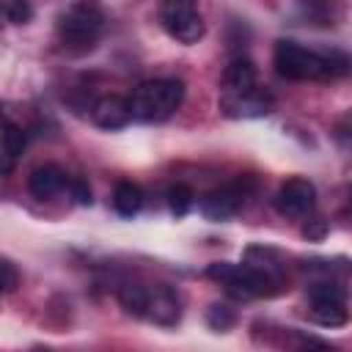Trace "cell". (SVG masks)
I'll return each instance as SVG.
<instances>
[{
    "mask_svg": "<svg viewBox=\"0 0 352 352\" xmlns=\"http://www.w3.org/2000/svg\"><path fill=\"white\" fill-rule=\"evenodd\" d=\"M275 69L286 80H336L352 69V58L341 50H308L292 38L275 44Z\"/></svg>",
    "mask_w": 352,
    "mask_h": 352,
    "instance_id": "6da1fadb",
    "label": "cell"
},
{
    "mask_svg": "<svg viewBox=\"0 0 352 352\" xmlns=\"http://www.w3.org/2000/svg\"><path fill=\"white\" fill-rule=\"evenodd\" d=\"M126 99L132 107V118H138L143 124H160V121H168L179 110V104L184 99V82L173 80V77L146 80Z\"/></svg>",
    "mask_w": 352,
    "mask_h": 352,
    "instance_id": "7a4b0ae2",
    "label": "cell"
},
{
    "mask_svg": "<svg viewBox=\"0 0 352 352\" xmlns=\"http://www.w3.org/2000/svg\"><path fill=\"white\" fill-rule=\"evenodd\" d=\"M102 28H104V14L88 3H74L58 14V36H60L63 47L72 52L91 50L96 44Z\"/></svg>",
    "mask_w": 352,
    "mask_h": 352,
    "instance_id": "3957f363",
    "label": "cell"
},
{
    "mask_svg": "<svg viewBox=\"0 0 352 352\" xmlns=\"http://www.w3.org/2000/svg\"><path fill=\"white\" fill-rule=\"evenodd\" d=\"M209 278L220 280L226 286L228 294L239 297V300H250V297H270L278 294L283 289V283L267 278L264 272L253 270L250 264H231V261H214L206 270Z\"/></svg>",
    "mask_w": 352,
    "mask_h": 352,
    "instance_id": "277c9868",
    "label": "cell"
},
{
    "mask_svg": "<svg viewBox=\"0 0 352 352\" xmlns=\"http://www.w3.org/2000/svg\"><path fill=\"white\" fill-rule=\"evenodd\" d=\"M160 25L179 44H195L206 33V25H204L198 8L192 3H184V0L162 3V8H160Z\"/></svg>",
    "mask_w": 352,
    "mask_h": 352,
    "instance_id": "5b68a950",
    "label": "cell"
},
{
    "mask_svg": "<svg viewBox=\"0 0 352 352\" xmlns=\"http://www.w3.org/2000/svg\"><path fill=\"white\" fill-rule=\"evenodd\" d=\"M253 187H256V182L250 176H242L236 182H228V184L206 192L198 201V206H201L204 217H209V220H228L245 206V201L253 192Z\"/></svg>",
    "mask_w": 352,
    "mask_h": 352,
    "instance_id": "8992f818",
    "label": "cell"
},
{
    "mask_svg": "<svg viewBox=\"0 0 352 352\" xmlns=\"http://www.w3.org/2000/svg\"><path fill=\"white\" fill-rule=\"evenodd\" d=\"M272 107H275V99L258 85L242 94H220V110L228 118H261V116H270Z\"/></svg>",
    "mask_w": 352,
    "mask_h": 352,
    "instance_id": "52a82bcc",
    "label": "cell"
},
{
    "mask_svg": "<svg viewBox=\"0 0 352 352\" xmlns=\"http://www.w3.org/2000/svg\"><path fill=\"white\" fill-rule=\"evenodd\" d=\"M314 204H316V187L300 176L286 179L275 192V209L286 217H302L314 209Z\"/></svg>",
    "mask_w": 352,
    "mask_h": 352,
    "instance_id": "ba28073f",
    "label": "cell"
},
{
    "mask_svg": "<svg viewBox=\"0 0 352 352\" xmlns=\"http://www.w3.org/2000/svg\"><path fill=\"white\" fill-rule=\"evenodd\" d=\"M146 319L170 327L182 319V300L179 294L165 286V283H148V305H146Z\"/></svg>",
    "mask_w": 352,
    "mask_h": 352,
    "instance_id": "9c48e42d",
    "label": "cell"
},
{
    "mask_svg": "<svg viewBox=\"0 0 352 352\" xmlns=\"http://www.w3.org/2000/svg\"><path fill=\"white\" fill-rule=\"evenodd\" d=\"M94 121L102 129H121V126H126L132 121L129 99H124L118 94H110V96L96 99V104H94Z\"/></svg>",
    "mask_w": 352,
    "mask_h": 352,
    "instance_id": "30bf717a",
    "label": "cell"
},
{
    "mask_svg": "<svg viewBox=\"0 0 352 352\" xmlns=\"http://www.w3.org/2000/svg\"><path fill=\"white\" fill-rule=\"evenodd\" d=\"M63 187H66V173H63L60 165H52V162L33 168L30 176H28V190H30L36 198H52V195H58Z\"/></svg>",
    "mask_w": 352,
    "mask_h": 352,
    "instance_id": "8fae6325",
    "label": "cell"
},
{
    "mask_svg": "<svg viewBox=\"0 0 352 352\" xmlns=\"http://www.w3.org/2000/svg\"><path fill=\"white\" fill-rule=\"evenodd\" d=\"M220 94H242V91H250L258 85L256 80V66L250 58H234L226 72H223V80H220Z\"/></svg>",
    "mask_w": 352,
    "mask_h": 352,
    "instance_id": "7c38bea8",
    "label": "cell"
},
{
    "mask_svg": "<svg viewBox=\"0 0 352 352\" xmlns=\"http://www.w3.org/2000/svg\"><path fill=\"white\" fill-rule=\"evenodd\" d=\"M308 319L322 324V327H338L346 322V302L336 300H311L308 305Z\"/></svg>",
    "mask_w": 352,
    "mask_h": 352,
    "instance_id": "4fadbf2b",
    "label": "cell"
},
{
    "mask_svg": "<svg viewBox=\"0 0 352 352\" xmlns=\"http://www.w3.org/2000/svg\"><path fill=\"white\" fill-rule=\"evenodd\" d=\"M143 206V192L138 184L132 182H118L116 190H113V209L121 214V217H135Z\"/></svg>",
    "mask_w": 352,
    "mask_h": 352,
    "instance_id": "5bb4252c",
    "label": "cell"
},
{
    "mask_svg": "<svg viewBox=\"0 0 352 352\" xmlns=\"http://www.w3.org/2000/svg\"><path fill=\"white\" fill-rule=\"evenodd\" d=\"M118 302L124 305L126 314L132 316H146V305H148V283H138V280H126L118 286Z\"/></svg>",
    "mask_w": 352,
    "mask_h": 352,
    "instance_id": "9a60e30c",
    "label": "cell"
},
{
    "mask_svg": "<svg viewBox=\"0 0 352 352\" xmlns=\"http://www.w3.org/2000/svg\"><path fill=\"white\" fill-rule=\"evenodd\" d=\"M25 146H28V135L16 124L6 121V132H3V173L14 170V162L22 157Z\"/></svg>",
    "mask_w": 352,
    "mask_h": 352,
    "instance_id": "2e32d148",
    "label": "cell"
},
{
    "mask_svg": "<svg viewBox=\"0 0 352 352\" xmlns=\"http://www.w3.org/2000/svg\"><path fill=\"white\" fill-rule=\"evenodd\" d=\"M192 204H195V195H192V190H190L187 184H173V187L168 190V209H170L176 217H184V214L192 209Z\"/></svg>",
    "mask_w": 352,
    "mask_h": 352,
    "instance_id": "e0dca14e",
    "label": "cell"
},
{
    "mask_svg": "<svg viewBox=\"0 0 352 352\" xmlns=\"http://www.w3.org/2000/svg\"><path fill=\"white\" fill-rule=\"evenodd\" d=\"M206 322H209L212 330L226 333V330H231V327L236 324V311H234L231 305H226V302H214V305H209V311H206Z\"/></svg>",
    "mask_w": 352,
    "mask_h": 352,
    "instance_id": "ac0fdd59",
    "label": "cell"
},
{
    "mask_svg": "<svg viewBox=\"0 0 352 352\" xmlns=\"http://www.w3.org/2000/svg\"><path fill=\"white\" fill-rule=\"evenodd\" d=\"M308 297L311 300H336V302H346V289L336 280H314L308 286Z\"/></svg>",
    "mask_w": 352,
    "mask_h": 352,
    "instance_id": "d6986e66",
    "label": "cell"
},
{
    "mask_svg": "<svg viewBox=\"0 0 352 352\" xmlns=\"http://www.w3.org/2000/svg\"><path fill=\"white\" fill-rule=\"evenodd\" d=\"M3 11H6V19H8V22H14V25H25V22L33 16V8H30L28 3H22V0L6 3V6H3Z\"/></svg>",
    "mask_w": 352,
    "mask_h": 352,
    "instance_id": "ffe728a7",
    "label": "cell"
},
{
    "mask_svg": "<svg viewBox=\"0 0 352 352\" xmlns=\"http://www.w3.org/2000/svg\"><path fill=\"white\" fill-rule=\"evenodd\" d=\"M302 236H308V239H324L327 236V220H322V217H314V220H308L305 226H302Z\"/></svg>",
    "mask_w": 352,
    "mask_h": 352,
    "instance_id": "44dd1931",
    "label": "cell"
},
{
    "mask_svg": "<svg viewBox=\"0 0 352 352\" xmlns=\"http://www.w3.org/2000/svg\"><path fill=\"white\" fill-rule=\"evenodd\" d=\"M72 198H74L80 206H91L94 198H91V187H88V182L74 179V182H72Z\"/></svg>",
    "mask_w": 352,
    "mask_h": 352,
    "instance_id": "7402d4cb",
    "label": "cell"
},
{
    "mask_svg": "<svg viewBox=\"0 0 352 352\" xmlns=\"http://www.w3.org/2000/svg\"><path fill=\"white\" fill-rule=\"evenodd\" d=\"M0 270H3V292H14V289H16V283H19L16 267H14L8 258H3V261H0Z\"/></svg>",
    "mask_w": 352,
    "mask_h": 352,
    "instance_id": "603a6c76",
    "label": "cell"
},
{
    "mask_svg": "<svg viewBox=\"0 0 352 352\" xmlns=\"http://www.w3.org/2000/svg\"><path fill=\"white\" fill-rule=\"evenodd\" d=\"M300 352H336V346H330L327 341H319V338H308L300 346Z\"/></svg>",
    "mask_w": 352,
    "mask_h": 352,
    "instance_id": "cb8c5ba5",
    "label": "cell"
},
{
    "mask_svg": "<svg viewBox=\"0 0 352 352\" xmlns=\"http://www.w3.org/2000/svg\"><path fill=\"white\" fill-rule=\"evenodd\" d=\"M30 352H50L47 346H36V349H30Z\"/></svg>",
    "mask_w": 352,
    "mask_h": 352,
    "instance_id": "d4e9b609",
    "label": "cell"
},
{
    "mask_svg": "<svg viewBox=\"0 0 352 352\" xmlns=\"http://www.w3.org/2000/svg\"><path fill=\"white\" fill-rule=\"evenodd\" d=\"M349 195H352V190H349ZM349 206H352V198H349Z\"/></svg>",
    "mask_w": 352,
    "mask_h": 352,
    "instance_id": "484cf974",
    "label": "cell"
}]
</instances>
